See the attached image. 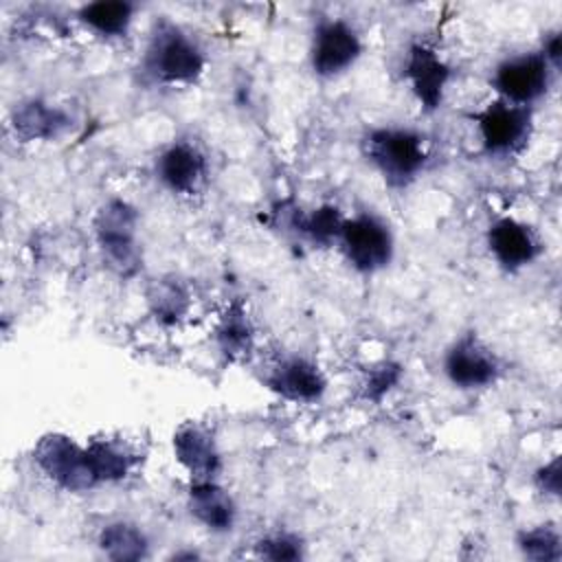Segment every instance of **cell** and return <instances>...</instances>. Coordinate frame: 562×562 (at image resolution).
<instances>
[{"label": "cell", "instance_id": "obj_1", "mask_svg": "<svg viewBox=\"0 0 562 562\" xmlns=\"http://www.w3.org/2000/svg\"><path fill=\"white\" fill-rule=\"evenodd\" d=\"M362 154L389 187H408L426 167L428 149L411 127H373L362 138Z\"/></svg>", "mask_w": 562, "mask_h": 562}, {"label": "cell", "instance_id": "obj_2", "mask_svg": "<svg viewBox=\"0 0 562 562\" xmlns=\"http://www.w3.org/2000/svg\"><path fill=\"white\" fill-rule=\"evenodd\" d=\"M200 44L169 20L154 24L143 55L145 72L160 83H193L204 72Z\"/></svg>", "mask_w": 562, "mask_h": 562}, {"label": "cell", "instance_id": "obj_3", "mask_svg": "<svg viewBox=\"0 0 562 562\" xmlns=\"http://www.w3.org/2000/svg\"><path fill=\"white\" fill-rule=\"evenodd\" d=\"M136 231L138 211L121 198H110L94 215V237L99 250L108 268L119 277H132L140 266Z\"/></svg>", "mask_w": 562, "mask_h": 562}, {"label": "cell", "instance_id": "obj_4", "mask_svg": "<svg viewBox=\"0 0 562 562\" xmlns=\"http://www.w3.org/2000/svg\"><path fill=\"white\" fill-rule=\"evenodd\" d=\"M338 244L347 263L364 274L386 268L395 252L391 226L373 213H358L347 217Z\"/></svg>", "mask_w": 562, "mask_h": 562}, {"label": "cell", "instance_id": "obj_5", "mask_svg": "<svg viewBox=\"0 0 562 562\" xmlns=\"http://www.w3.org/2000/svg\"><path fill=\"white\" fill-rule=\"evenodd\" d=\"M33 461L46 479L66 492H88L99 485L88 463L86 446L64 432L42 435L33 448Z\"/></svg>", "mask_w": 562, "mask_h": 562}, {"label": "cell", "instance_id": "obj_6", "mask_svg": "<svg viewBox=\"0 0 562 562\" xmlns=\"http://www.w3.org/2000/svg\"><path fill=\"white\" fill-rule=\"evenodd\" d=\"M479 130L481 145L490 156H512L520 151L531 136L533 112L503 99L487 103L470 116Z\"/></svg>", "mask_w": 562, "mask_h": 562}, {"label": "cell", "instance_id": "obj_7", "mask_svg": "<svg viewBox=\"0 0 562 562\" xmlns=\"http://www.w3.org/2000/svg\"><path fill=\"white\" fill-rule=\"evenodd\" d=\"M362 55V40L356 26L342 18H323L316 22L310 42L312 70L331 79L347 72Z\"/></svg>", "mask_w": 562, "mask_h": 562}, {"label": "cell", "instance_id": "obj_8", "mask_svg": "<svg viewBox=\"0 0 562 562\" xmlns=\"http://www.w3.org/2000/svg\"><path fill=\"white\" fill-rule=\"evenodd\" d=\"M553 68L547 64L540 50L509 55L496 64L492 72V88L503 101L516 105H531L547 94L551 86Z\"/></svg>", "mask_w": 562, "mask_h": 562}, {"label": "cell", "instance_id": "obj_9", "mask_svg": "<svg viewBox=\"0 0 562 562\" xmlns=\"http://www.w3.org/2000/svg\"><path fill=\"white\" fill-rule=\"evenodd\" d=\"M443 373L452 386L474 391L494 384L501 373V364L483 340L474 334H465L448 347L443 356Z\"/></svg>", "mask_w": 562, "mask_h": 562}, {"label": "cell", "instance_id": "obj_10", "mask_svg": "<svg viewBox=\"0 0 562 562\" xmlns=\"http://www.w3.org/2000/svg\"><path fill=\"white\" fill-rule=\"evenodd\" d=\"M450 75V66L432 46L424 42L408 46L404 59V77L426 112H432L441 105Z\"/></svg>", "mask_w": 562, "mask_h": 562}, {"label": "cell", "instance_id": "obj_11", "mask_svg": "<svg viewBox=\"0 0 562 562\" xmlns=\"http://www.w3.org/2000/svg\"><path fill=\"white\" fill-rule=\"evenodd\" d=\"M487 248L492 257L503 266L505 270H520L536 261L540 255V239L536 231L516 220V217H498L487 228Z\"/></svg>", "mask_w": 562, "mask_h": 562}, {"label": "cell", "instance_id": "obj_12", "mask_svg": "<svg viewBox=\"0 0 562 562\" xmlns=\"http://www.w3.org/2000/svg\"><path fill=\"white\" fill-rule=\"evenodd\" d=\"M263 384L283 400L314 402L327 389V378L321 367L303 356L281 358L263 378Z\"/></svg>", "mask_w": 562, "mask_h": 562}, {"label": "cell", "instance_id": "obj_13", "mask_svg": "<svg viewBox=\"0 0 562 562\" xmlns=\"http://www.w3.org/2000/svg\"><path fill=\"white\" fill-rule=\"evenodd\" d=\"M171 446L176 461L191 474V481L215 479L222 470V454L213 432L198 422L180 424L173 432Z\"/></svg>", "mask_w": 562, "mask_h": 562}, {"label": "cell", "instance_id": "obj_14", "mask_svg": "<svg viewBox=\"0 0 562 562\" xmlns=\"http://www.w3.org/2000/svg\"><path fill=\"white\" fill-rule=\"evenodd\" d=\"M154 169L162 187L173 193L191 195L206 178V158L195 145L176 140L156 156Z\"/></svg>", "mask_w": 562, "mask_h": 562}, {"label": "cell", "instance_id": "obj_15", "mask_svg": "<svg viewBox=\"0 0 562 562\" xmlns=\"http://www.w3.org/2000/svg\"><path fill=\"white\" fill-rule=\"evenodd\" d=\"M187 505L191 516L209 531L224 533L231 531L235 525L237 505L233 496L215 479L191 481Z\"/></svg>", "mask_w": 562, "mask_h": 562}, {"label": "cell", "instance_id": "obj_16", "mask_svg": "<svg viewBox=\"0 0 562 562\" xmlns=\"http://www.w3.org/2000/svg\"><path fill=\"white\" fill-rule=\"evenodd\" d=\"M68 123L70 119L61 108L50 105L42 99L22 101L11 114V127L15 136L24 143L53 140L68 127Z\"/></svg>", "mask_w": 562, "mask_h": 562}, {"label": "cell", "instance_id": "obj_17", "mask_svg": "<svg viewBox=\"0 0 562 562\" xmlns=\"http://www.w3.org/2000/svg\"><path fill=\"white\" fill-rule=\"evenodd\" d=\"M136 13V4L127 0H94L79 7L77 18L90 31L103 37H121L127 33Z\"/></svg>", "mask_w": 562, "mask_h": 562}, {"label": "cell", "instance_id": "obj_18", "mask_svg": "<svg viewBox=\"0 0 562 562\" xmlns=\"http://www.w3.org/2000/svg\"><path fill=\"white\" fill-rule=\"evenodd\" d=\"M101 553L116 562H136L147 558L149 540L143 529L127 520L108 522L97 538Z\"/></svg>", "mask_w": 562, "mask_h": 562}, {"label": "cell", "instance_id": "obj_19", "mask_svg": "<svg viewBox=\"0 0 562 562\" xmlns=\"http://www.w3.org/2000/svg\"><path fill=\"white\" fill-rule=\"evenodd\" d=\"M86 454L97 483L123 481L134 465V452L114 439H92L86 443Z\"/></svg>", "mask_w": 562, "mask_h": 562}, {"label": "cell", "instance_id": "obj_20", "mask_svg": "<svg viewBox=\"0 0 562 562\" xmlns=\"http://www.w3.org/2000/svg\"><path fill=\"white\" fill-rule=\"evenodd\" d=\"M215 340L224 356L228 358H244L252 349L255 329L248 318V312L241 303H233L224 310L220 316V323L215 327Z\"/></svg>", "mask_w": 562, "mask_h": 562}, {"label": "cell", "instance_id": "obj_21", "mask_svg": "<svg viewBox=\"0 0 562 562\" xmlns=\"http://www.w3.org/2000/svg\"><path fill=\"white\" fill-rule=\"evenodd\" d=\"M147 305L162 325H176L189 310V292L176 277L154 279L147 288Z\"/></svg>", "mask_w": 562, "mask_h": 562}, {"label": "cell", "instance_id": "obj_22", "mask_svg": "<svg viewBox=\"0 0 562 562\" xmlns=\"http://www.w3.org/2000/svg\"><path fill=\"white\" fill-rule=\"evenodd\" d=\"M345 215L340 213L338 206L334 204H321L318 209H314L307 215H301L296 222V228L316 246H331L334 241H338L342 224H345Z\"/></svg>", "mask_w": 562, "mask_h": 562}, {"label": "cell", "instance_id": "obj_23", "mask_svg": "<svg viewBox=\"0 0 562 562\" xmlns=\"http://www.w3.org/2000/svg\"><path fill=\"white\" fill-rule=\"evenodd\" d=\"M516 544L520 553L533 562H560L562 558V538L560 531L551 525L520 531Z\"/></svg>", "mask_w": 562, "mask_h": 562}, {"label": "cell", "instance_id": "obj_24", "mask_svg": "<svg viewBox=\"0 0 562 562\" xmlns=\"http://www.w3.org/2000/svg\"><path fill=\"white\" fill-rule=\"evenodd\" d=\"M255 553L272 562H294L303 558V542L292 533H272L257 540Z\"/></svg>", "mask_w": 562, "mask_h": 562}, {"label": "cell", "instance_id": "obj_25", "mask_svg": "<svg viewBox=\"0 0 562 562\" xmlns=\"http://www.w3.org/2000/svg\"><path fill=\"white\" fill-rule=\"evenodd\" d=\"M402 378V367L397 362L373 364L362 380V397L369 402H380Z\"/></svg>", "mask_w": 562, "mask_h": 562}, {"label": "cell", "instance_id": "obj_26", "mask_svg": "<svg viewBox=\"0 0 562 562\" xmlns=\"http://www.w3.org/2000/svg\"><path fill=\"white\" fill-rule=\"evenodd\" d=\"M560 457L555 454L549 463L540 465L533 474V481H536V487L542 492V494H549V496H560V479H562V468H560Z\"/></svg>", "mask_w": 562, "mask_h": 562}, {"label": "cell", "instance_id": "obj_27", "mask_svg": "<svg viewBox=\"0 0 562 562\" xmlns=\"http://www.w3.org/2000/svg\"><path fill=\"white\" fill-rule=\"evenodd\" d=\"M540 53H542V57L547 59V64L555 72L560 68V64H562V33L560 31H549L547 37L542 40Z\"/></svg>", "mask_w": 562, "mask_h": 562}]
</instances>
